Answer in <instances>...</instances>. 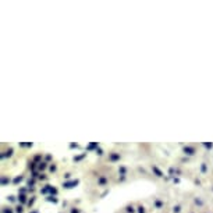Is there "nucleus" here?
Segmentation results:
<instances>
[{
    "label": "nucleus",
    "instance_id": "nucleus-43",
    "mask_svg": "<svg viewBox=\"0 0 213 213\" xmlns=\"http://www.w3.org/2000/svg\"><path fill=\"white\" fill-rule=\"evenodd\" d=\"M20 148H27V142H20Z\"/></svg>",
    "mask_w": 213,
    "mask_h": 213
},
{
    "label": "nucleus",
    "instance_id": "nucleus-12",
    "mask_svg": "<svg viewBox=\"0 0 213 213\" xmlns=\"http://www.w3.org/2000/svg\"><path fill=\"white\" fill-rule=\"evenodd\" d=\"M49 165H50V163L45 162V160L41 162L39 165H38V171H39V173H45L46 170H49Z\"/></svg>",
    "mask_w": 213,
    "mask_h": 213
},
{
    "label": "nucleus",
    "instance_id": "nucleus-22",
    "mask_svg": "<svg viewBox=\"0 0 213 213\" xmlns=\"http://www.w3.org/2000/svg\"><path fill=\"white\" fill-rule=\"evenodd\" d=\"M2 213H15V210H14V207L3 205V206H2Z\"/></svg>",
    "mask_w": 213,
    "mask_h": 213
},
{
    "label": "nucleus",
    "instance_id": "nucleus-38",
    "mask_svg": "<svg viewBox=\"0 0 213 213\" xmlns=\"http://www.w3.org/2000/svg\"><path fill=\"white\" fill-rule=\"evenodd\" d=\"M43 160H45V162H48V163H50L52 160H53V156H52L50 153H46V155H45V159H43Z\"/></svg>",
    "mask_w": 213,
    "mask_h": 213
},
{
    "label": "nucleus",
    "instance_id": "nucleus-50",
    "mask_svg": "<svg viewBox=\"0 0 213 213\" xmlns=\"http://www.w3.org/2000/svg\"><path fill=\"white\" fill-rule=\"evenodd\" d=\"M209 213H210V212H209Z\"/></svg>",
    "mask_w": 213,
    "mask_h": 213
},
{
    "label": "nucleus",
    "instance_id": "nucleus-33",
    "mask_svg": "<svg viewBox=\"0 0 213 213\" xmlns=\"http://www.w3.org/2000/svg\"><path fill=\"white\" fill-rule=\"evenodd\" d=\"M49 195H52V196H57V195H59V189H57L56 187L52 185V188H50V194H49Z\"/></svg>",
    "mask_w": 213,
    "mask_h": 213
},
{
    "label": "nucleus",
    "instance_id": "nucleus-32",
    "mask_svg": "<svg viewBox=\"0 0 213 213\" xmlns=\"http://www.w3.org/2000/svg\"><path fill=\"white\" fill-rule=\"evenodd\" d=\"M38 180L42 181V183H43V181H48L49 180V176H48V174H45V173H41L39 177H38Z\"/></svg>",
    "mask_w": 213,
    "mask_h": 213
},
{
    "label": "nucleus",
    "instance_id": "nucleus-2",
    "mask_svg": "<svg viewBox=\"0 0 213 213\" xmlns=\"http://www.w3.org/2000/svg\"><path fill=\"white\" fill-rule=\"evenodd\" d=\"M183 153L184 156L191 157L196 155V146L195 145H183Z\"/></svg>",
    "mask_w": 213,
    "mask_h": 213
},
{
    "label": "nucleus",
    "instance_id": "nucleus-18",
    "mask_svg": "<svg viewBox=\"0 0 213 213\" xmlns=\"http://www.w3.org/2000/svg\"><path fill=\"white\" fill-rule=\"evenodd\" d=\"M117 171H118V176H127V174H128V167L124 165H120Z\"/></svg>",
    "mask_w": 213,
    "mask_h": 213
},
{
    "label": "nucleus",
    "instance_id": "nucleus-37",
    "mask_svg": "<svg viewBox=\"0 0 213 213\" xmlns=\"http://www.w3.org/2000/svg\"><path fill=\"white\" fill-rule=\"evenodd\" d=\"M68 148H70V149H79V148H81V145L77 144V142H71V144L68 145Z\"/></svg>",
    "mask_w": 213,
    "mask_h": 213
},
{
    "label": "nucleus",
    "instance_id": "nucleus-35",
    "mask_svg": "<svg viewBox=\"0 0 213 213\" xmlns=\"http://www.w3.org/2000/svg\"><path fill=\"white\" fill-rule=\"evenodd\" d=\"M71 176H72V173H71V171H67V173H64V174H63V178H64V181L72 180V178H71Z\"/></svg>",
    "mask_w": 213,
    "mask_h": 213
},
{
    "label": "nucleus",
    "instance_id": "nucleus-44",
    "mask_svg": "<svg viewBox=\"0 0 213 213\" xmlns=\"http://www.w3.org/2000/svg\"><path fill=\"white\" fill-rule=\"evenodd\" d=\"M33 146V142H27V148H32Z\"/></svg>",
    "mask_w": 213,
    "mask_h": 213
},
{
    "label": "nucleus",
    "instance_id": "nucleus-30",
    "mask_svg": "<svg viewBox=\"0 0 213 213\" xmlns=\"http://www.w3.org/2000/svg\"><path fill=\"white\" fill-rule=\"evenodd\" d=\"M202 146L207 150H212L213 149V142H202Z\"/></svg>",
    "mask_w": 213,
    "mask_h": 213
},
{
    "label": "nucleus",
    "instance_id": "nucleus-19",
    "mask_svg": "<svg viewBox=\"0 0 213 213\" xmlns=\"http://www.w3.org/2000/svg\"><path fill=\"white\" fill-rule=\"evenodd\" d=\"M207 170H209V165H207L206 162H202L201 166H199V173H201V174H206Z\"/></svg>",
    "mask_w": 213,
    "mask_h": 213
},
{
    "label": "nucleus",
    "instance_id": "nucleus-4",
    "mask_svg": "<svg viewBox=\"0 0 213 213\" xmlns=\"http://www.w3.org/2000/svg\"><path fill=\"white\" fill-rule=\"evenodd\" d=\"M109 184V177L107 176H105V174H100V176H98V178H96V185L98 187H107Z\"/></svg>",
    "mask_w": 213,
    "mask_h": 213
},
{
    "label": "nucleus",
    "instance_id": "nucleus-46",
    "mask_svg": "<svg viewBox=\"0 0 213 213\" xmlns=\"http://www.w3.org/2000/svg\"><path fill=\"white\" fill-rule=\"evenodd\" d=\"M31 213H39V212H38V210H32V212H31Z\"/></svg>",
    "mask_w": 213,
    "mask_h": 213
},
{
    "label": "nucleus",
    "instance_id": "nucleus-15",
    "mask_svg": "<svg viewBox=\"0 0 213 213\" xmlns=\"http://www.w3.org/2000/svg\"><path fill=\"white\" fill-rule=\"evenodd\" d=\"M50 188H52L50 184H45V185H43L42 188L39 189V192L42 194V195H46V196H48L49 194H50Z\"/></svg>",
    "mask_w": 213,
    "mask_h": 213
},
{
    "label": "nucleus",
    "instance_id": "nucleus-21",
    "mask_svg": "<svg viewBox=\"0 0 213 213\" xmlns=\"http://www.w3.org/2000/svg\"><path fill=\"white\" fill-rule=\"evenodd\" d=\"M35 184H36V178L29 177V178H27V185H25V187H28V189H29V188H35Z\"/></svg>",
    "mask_w": 213,
    "mask_h": 213
},
{
    "label": "nucleus",
    "instance_id": "nucleus-1",
    "mask_svg": "<svg viewBox=\"0 0 213 213\" xmlns=\"http://www.w3.org/2000/svg\"><path fill=\"white\" fill-rule=\"evenodd\" d=\"M106 160L109 163H117L121 160V153L117 152V150H110L107 153V156H106Z\"/></svg>",
    "mask_w": 213,
    "mask_h": 213
},
{
    "label": "nucleus",
    "instance_id": "nucleus-20",
    "mask_svg": "<svg viewBox=\"0 0 213 213\" xmlns=\"http://www.w3.org/2000/svg\"><path fill=\"white\" fill-rule=\"evenodd\" d=\"M87 155H88L87 152H85V153H81V155H75V156L72 157V162H74V163H78V162H81L82 159H85V157H87Z\"/></svg>",
    "mask_w": 213,
    "mask_h": 213
},
{
    "label": "nucleus",
    "instance_id": "nucleus-42",
    "mask_svg": "<svg viewBox=\"0 0 213 213\" xmlns=\"http://www.w3.org/2000/svg\"><path fill=\"white\" fill-rule=\"evenodd\" d=\"M194 184H195V185H202V183H201L199 178H194Z\"/></svg>",
    "mask_w": 213,
    "mask_h": 213
},
{
    "label": "nucleus",
    "instance_id": "nucleus-5",
    "mask_svg": "<svg viewBox=\"0 0 213 213\" xmlns=\"http://www.w3.org/2000/svg\"><path fill=\"white\" fill-rule=\"evenodd\" d=\"M13 155H14V148H13V146H9L6 150H3V152L0 153V159H2V160L10 159V157H13Z\"/></svg>",
    "mask_w": 213,
    "mask_h": 213
},
{
    "label": "nucleus",
    "instance_id": "nucleus-6",
    "mask_svg": "<svg viewBox=\"0 0 213 213\" xmlns=\"http://www.w3.org/2000/svg\"><path fill=\"white\" fill-rule=\"evenodd\" d=\"M150 170H152V173H153V176H155V177H157V178H165L166 177L165 173H163V171L160 170V168L157 167L156 165H150Z\"/></svg>",
    "mask_w": 213,
    "mask_h": 213
},
{
    "label": "nucleus",
    "instance_id": "nucleus-41",
    "mask_svg": "<svg viewBox=\"0 0 213 213\" xmlns=\"http://www.w3.org/2000/svg\"><path fill=\"white\" fill-rule=\"evenodd\" d=\"M109 192H110V189H105V191H103V192H102V194H100V198H105V196H106V195H107Z\"/></svg>",
    "mask_w": 213,
    "mask_h": 213
},
{
    "label": "nucleus",
    "instance_id": "nucleus-14",
    "mask_svg": "<svg viewBox=\"0 0 213 213\" xmlns=\"http://www.w3.org/2000/svg\"><path fill=\"white\" fill-rule=\"evenodd\" d=\"M24 180H25L24 174H18V176H15V177L13 178V185H20Z\"/></svg>",
    "mask_w": 213,
    "mask_h": 213
},
{
    "label": "nucleus",
    "instance_id": "nucleus-47",
    "mask_svg": "<svg viewBox=\"0 0 213 213\" xmlns=\"http://www.w3.org/2000/svg\"><path fill=\"white\" fill-rule=\"evenodd\" d=\"M189 213H195V212H189Z\"/></svg>",
    "mask_w": 213,
    "mask_h": 213
},
{
    "label": "nucleus",
    "instance_id": "nucleus-34",
    "mask_svg": "<svg viewBox=\"0 0 213 213\" xmlns=\"http://www.w3.org/2000/svg\"><path fill=\"white\" fill-rule=\"evenodd\" d=\"M167 173H168V176H170V177H176V167H173V166H171V167H168Z\"/></svg>",
    "mask_w": 213,
    "mask_h": 213
},
{
    "label": "nucleus",
    "instance_id": "nucleus-17",
    "mask_svg": "<svg viewBox=\"0 0 213 213\" xmlns=\"http://www.w3.org/2000/svg\"><path fill=\"white\" fill-rule=\"evenodd\" d=\"M99 146H100L99 142H91V144L88 145L87 148H85V150H87V152H91V150H96Z\"/></svg>",
    "mask_w": 213,
    "mask_h": 213
},
{
    "label": "nucleus",
    "instance_id": "nucleus-7",
    "mask_svg": "<svg viewBox=\"0 0 213 213\" xmlns=\"http://www.w3.org/2000/svg\"><path fill=\"white\" fill-rule=\"evenodd\" d=\"M192 202H194V205H195L198 209H202V207H205V205H206L202 196H194V198H192Z\"/></svg>",
    "mask_w": 213,
    "mask_h": 213
},
{
    "label": "nucleus",
    "instance_id": "nucleus-8",
    "mask_svg": "<svg viewBox=\"0 0 213 213\" xmlns=\"http://www.w3.org/2000/svg\"><path fill=\"white\" fill-rule=\"evenodd\" d=\"M17 201H18V203H20V205H22V206H27L29 198H28V195H24V194H18V195H17Z\"/></svg>",
    "mask_w": 213,
    "mask_h": 213
},
{
    "label": "nucleus",
    "instance_id": "nucleus-23",
    "mask_svg": "<svg viewBox=\"0 0 213 213\" xmlns=\"http://www.w3.org/2000/svg\"><path fill=\"white\" fill-rule=\"evenodd\" d=\"M45 201H46V202H50V203H54V205L59 203V198H57V196H52V195H48V196H46Z\"/></svg>",
    "mask_w": 213,
    "mask_h": 213
},
{
    "label": "nucleus",
    "instance_id": "nucleus-9",
    "mask_svg": "<svg viewBox=\"0 0 213 213\" xmlns=\"http://www.w3.org/2000/svg\"><path fill=\"white\" fill-rule=\"evenodd\" d=\"M9 184H13V180L10 178V176H6V174H3V176H2V178H0V185H2V187H7Z\"/></svg>",
    "mask_w": 213,
    "mask_h": 213
},
{
    "label": "nucleus",
    "instance_id": "nucleus-45",
    "mask_svg": "<svg viewBox=\"0 0 213 213\" xmlns=\"http://www.w3.org/2000/svg\"><path fill=\"white\" fill-rule=\"evenodd\" d=\"M67 206H68V202L64 201V202H63V207H67Z\"/></svg>",
    "mask_w": 213,
    "mask_h": 213
},
{
    "label": "nucleus",
    "instance_id": "nucleus-25",
    "mask_svg": "<svg viewBox=\"0 0 213 213\" xmlns=\"http://www.w3.org/2000/svg\"><path fill=\"white\" fill-rule=\"evenodd\" d=\"M181 212H183V207H181L180 203L174 205V206L171 207V213H181Z\"/></svg>",
    "mask_w": 213,
    "mask_h": 213
},
{
    "label": "nucleus",
    "instance_id": "nucleus-36",
    "mask_svg": "<svg viewBox=\"0 0 213 213\" xmlns=\"http://www.w3.org/2000/svg\"><path fill=\"white\" fill-rule=\"evenodd\" d=\"M95 153H96V156H103V155H105V150H103L102 149V146H99V148H98V149H96L95 150Z\"/></svg>",
    "mask_w": 213,
    "mask_h": 213
},
{
    "label": "nucleus",
    "instance_id": "nucleus-40",
    "mask_svg": "<svg viewBox=\"0 0 213 213\" xmlns=\"http://www.w3.org/2000/svg\"><path fill=\"white\" fill-rule=\"evenodd\" d=\"M171 181H173L174 184H180L181 183V178L180 177H173V180H171Z\"/></svg>",
    "mask_w": 213,
    "mask_h": 213
},
{
    "label": "nucleus",
    "instance_id": "nucleus-31",
    "mask_svg": "<svg viewBox=\"0 0 213 213\" xmlns=\"http://www.w3.org/2000/svg\"><path fill=\"white\" fill-rule=\"evenodd\" d=\"M6 199L10 202V203H15V202H18L17 201V196H15V195H7Z\"/></svg>",
    "mask_w": 213,
    "mask_h": 213
},
{
    "label": "nucleus",
    "instance_id": "nucleus-39",
    "mask_svg": "<svg viewBox=\"0 0 213 213\" xmlns=\"http://www.w3.org/2000/svg\"><path fill=\"white\" fill-rule=\"evenodd\" d=\"M118 183H126L127 181V176H118Z\"/></svg>",
    "mask_w": 213,
    "mask_h": 213
},
{
    "label": "nucleus",
    "instance_id": "nucleus-24",
    "mask_svg": "<svg viewBox=\"0 0 213 213\" xmlns=\"http://www.w3.org/2000/svg\"><path fill=\"white\" fill-rule=\"evenodd\" d=\"M57 168H59V166H57V163H50L49 165V173H52V174H54L57 171Z\"/></svg>",
    "mask_w": 213,
    "mask_h": 213
},
{
    "label": "nucleus",
    "instance_id": "nucleus-27",
    "mask_svg": "<svg viewBox=\"0 0 213 213\" xmlns=\"http://www.w3.org/2000/svg\"><path fill=\"white\" fill-rule=\"evenodd\" d=\"M68 213H82V209L78 206H70L68 207Z\"/></svg>",
    "mask_w": 213,
    "mask_h": 213
},
{
    "label": "nucleus",
    "instance_id": "nucleus-28",
    "mask_svg": "<svg viewBox=\"0 0 213 213\" xmlns=\"http://www.w3.org/2000/svg\"><path fill=\"white\" fill-rule=\"evenodd\" d=\"M14 210H15V213H24V212H25V206H22V205L17 203V205L14 206Z\"/></svg>",
    "mask_w": 213,
    "mask_h": 213
},
{
    "label": "nucleus",
    "instance_id": "nucleus-16",
    "mask_svg": "<svg viewBox=\"0 0 213 213\" xmlns=\"http://www.w3.org/2000/svg\"><path fill=\"white\" fill-rule=\"evenodd\" d=\"M43 159H45V156H43V153H35V155H33V157H32V160L35 163H38V165H39L41 162H43Z\"/></svg>",
    "mask_w": 213,
    "mask_h": 213
},
{
    "label": "nucleus",
    "instance_id": "nucleus-10",
    "mask_svg": "<svg viewBox=\"0 0 213 213\" xmlns=\"http://www.w3.org/2000/svg\"><path fill=\"white\" fill-rule=\"evenodd\" d=\"M153 207L157 210L163 209V207H165V201H162L160 198H155L153 199Z\"/></svg>",
    "mask_w": 213,
    "mask_h": 213
},
{
    "label": "nucleus",
    "instance_id": "nucleus-3",
    "mask_svg": "<svg viewBox=\"0 0 213 213\" xmlns=\"http://www.w3.org/2000/svg\"><path fill=\"white\" fill-rule=\"evenodd\" d=\"M78 184H79V178H72V180H68V181H63L61 187H63L64 189H71V188H74V187H77Z\"/></svg>",
    "mask_w": 213,
    "mask_h": 213
},
{
    "label": "nucleus",
    "instance_id": "nucleus-13",
    "mask_svg": "<svg viewBox=\"0 0 213 213\" xmlns=\"http://www.w3.org/2000/svg\"><path fill=\"white\" fill-rule=\"evenodd\" d=\"M27 167H28V170H29L31 173H32V171H38V163H35L32 159H31V160H28Z\"/></svg>",
    "mask_w": 213,
    "mask_h": 213
},
{
    "label": "nucleus",
    "instance_id": "nucleus-29",
    "mask_svg": "<svg viewBox=\"0 0 213 213\" xmlns=\"http://www.w3.org/2000/svg\"><path fill=\"white\" fill-rule=\"evenodd\" d=\"M137 213H146V207L142 203H138L137 205Z\"/></svg>",
    "mask_w": 213,
    "mask_h": 213
},
{
    "label": "nucleus",
    "instance_id": "nucleus-49",
    "mask_svg": "<svg viewBox=\"0 0 213 213\" xmlns=\"http://www.w3.org/2000/svg\"><path fill=\"white\" fill-rule=\"evenodd\" d=\"M61 213H64V212H61Z\"/></svg>",
    "mask_w": 213,
    "mask_h": 213
},
{
    "label": "nucleus",
    "instance_id": "nucleus-11",
    "mask_svg": "<svg viewBox=\"0 0 213 213\" xmlns=\"http://www.w3.org/2000/svg\"><path fill=\"white\" fill-rule=\"evenodd\" d=\"M123 209H124V213H137V206L134 203H127Z\"/></svg>",
    "mask_w": 213,
    "mask_h": 213
},
{
    "label": "nucleus",
    "instance_id": "nucleus-26",
    "mask_svg": "<svg viewBox=\"0 0 213 213\" xmlns=\"http://www.w3.org/2000/svg\"><path fill=\"white\" fill-rule=\"evenodd\" d=\"M36 199H38V198H36L35 195H32V196H31V198H29V201H28V203H27V207H28V209H31V207H32L33 205H35Z\"/></svg>",
    "mask_w": 213,
    "mask_h": 213
},
{
    "label": "nucleus",
    "instance_id": "nucleus-48",
    "mask_svg": "<svg viewBox=\"0 0 213 213\" xmlns=\"http://www.w3.org/2000/svg\"><path fill=\"white\" fill-rule=\"evenodd\" d=\"M212 191H213V185H212Z\"/></svg>",
    "mask_w": 213,
    "mask_h": 213
}]
</instances>
